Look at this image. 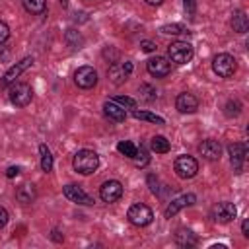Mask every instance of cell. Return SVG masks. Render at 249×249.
I'll return each mask as SVG.
<instances>
[{"mask_svg": "<svg viewBox=\"0 0 249 249\" xmlns=\"http://www.w3.org/2000/svg\"><path fill=\"white\" fill-rule=\"evenodd\" d=\"M72 167L80 175H89L99 167V156L93 150H80L74 154Z\"/></svg>", "mask_w": 249, "mask_h": 249, "instance_id": "1", "label": "cell"}, {"mask_svg": "<svg viewBox=\"0 0 249 249\" xmlns=\"http://www.w3.org/2000/svg\"><path fill=\"white\" fill-rule=\"evenodd\" d=\"M8 97H10V101H12L16 107H25V105H29L31 99H33V89H31V86L25 84V82H14V84L10 86V89H8Z\"/></svg>", "mask_w": 249, "mask_h": 249, "instance_id": "2", "label": "cell"}, {"mask_svg": "<svg viewBox=\"0 0 249 249\" xmlns=\"http://www.w3.org/2000/svg\"><path fill=\"white\" fill-rule=\"evenodd\" d=\"M212 70L220 76V78H231L237 70V62L231 54L228 53H220L212 58Z\"/></svg>", "mask_w": 249, "mask_h": 249, "instance_id": "3", "label": "cell"}, {"mask_svg": "<svg viewBox=\"0 0 249 249\" xmlns=\"http://www.w3.org/2000/svg\"><path fill=\"white\" fill-rule=\"evenodd\" d=\"M167 54H169V60L171 62H175V64H187V62H191L195 51H193L191 43H187V41H175V43H171L167 47Z\"/></svg>", "mask_w": 249, "mask_h": 249, "instance_id": "4", "label": "cell"}, {"mask_svg": "<svg viewBox=\"0 0 249 249\" xmlns=\"http://www.w3.org/2000/svg\"><path fill=\"white\" fill-rule=\"evenodd\" d=\"M126 218H128L130 224L142 228V226H148V224L154 220V212H152L150 206H146V204H142V202H136V204H132V206L128 208Z\"/></svg>", "mask_w": 249, "mask_h": 249, "instance_id": "5", "label": "cell"}, {"mask_svg": "<svg viewBox=\"0 0 249 249\" xmlns=\"http://www.w3.org/2000/svg\"><path fill=\"white\" fill-rule=\"evenodd\" d=\"M173 169H175V173H177L181 179H191V177H195L196 171H198V161H196L193 156H179V158H175Z\"/></svg>", "mask_w": 249, "mask_h": 249, "instance_id": "6", "label": "cell"}, {"mask_svg": "<svg viewBox=\"0 0 249 249\" xmlns=\"http://www.w3.org/2000/svg\"><path fill=\"white\" fill-rule=\"evenodd\" d=\"M31 64H33V56H25V58H21L19 62H16L14 66H10V68L6 70V74L2 76V80H0V88H10V86L16 82V78H18L23 70H27Z\"/></svg>", "mask_w": 249, "mask_h": 249, "instance_id": "7", "label": "cell"}, {"mask_svg": "<svg viewBox=\"0 0 249 249\" xmlns=\"http://www.w3.org/2000/svg\"><path fill=\"white\" fill-rule=\"evenodd\" d=\"M62 193H64V196H66L70 202H76V204H82V206H91V204H93V198H91L80 185L68 183V185L62 187Z\"/></svg>", "mask_w": 249, "mask_h": 249, "instance_id": "8", "label": "cell"}, {"mask_svg": "<svg viewBox=\"0 0 249 249\" xmlns=\"http://www.w3.org/2000/svg\"><path fill=\"white\" fill-rule=\"evenodd\" d=\"M132 72V62L130 60H124V62H113L107 70V76L109 80L115 84V86H121Z\"/></svg>", "mask_w": 249, "mask_h": 249, "instance_id": "9", "label": "cell"}, {"mask_svg": "<svg viewBox=\"0 0 249 249\" xmlns=\"http://www.w3.org/2000/svg\"><path fill=\"white\" fill-rule=\"evenodd\" d=\"M74 82H76V86L82 88V89L93 88V86L97 84V72H95V68H91V66H80V68L74 72Z\"/></svg>", "mask_w": 249, "mask_h": 249, "instance_id": "10", "label": "cell"}, {"mask_svg": "<svg viewBox=\"0 0 249 249\" xmlns=\"http://www.w3.org/2000/svg\"><path fill=\"white\" fill-rule=\"evenodd\" d=\"M99 196H101L103 202H109V204L111 202H117L123 196V185L119 181H115V179L105 181L101 185V189H99Z\"/></svg>", "mask_w": 249, "mask_h": 249, "instance_id": "11", "label": "cell"}, {"mask_svg": "<svg viewBox=\"0 0 249 249\" xmlns=\"http://www.w3.org/2000/svg\"><path fill=\"white\" fill-rule=\"evenodd\" d=\"M146 70L156 78H163V76H167L171 72V62L165 56H152L146 62Z\"/></svg>", "mask_w": 249, "mask_h": 249, "instance_id": "12", "label": "cell"}, {"mask_svg": "<svg viewBox=\"0 0 249 249\" xmlns=\"http://www.w3.org/2000/svg\"><path fill=\"white\" fill-rule=\"evenodd\" d=\"M195 200H196V196H195L193 193L181 195V196L173 198V200H171V202L165 206V210H163V216H165V218H171V216H175L179 210H183L185 206H191V204H195Z\"/></svg>", "mask_w": 249, "mask_h": 249, "instance_id": "13", "label": "cell"}, {"mask_svg": "<svg viewBox=\"0 0 249 249\" xmlns=\"http://www.w3.org/2000/svg\"><path fill=\"white\" fill-rule=\"evenodd\" d=\"M235 214H237V210H235V206L231 204V202H218L214 208H212V218L216 220V222H220V224H228V222H231L233 218H235Z\"/></svg>", "mask_w": 249, "mask_h": 249, "instance_id": "14", "label": "cell"}, {"mask_svg": "<svg viewBox=\"0 0 249 249\" xmlns=\"http://www.w3.org/2000/svg\"><path fill=\"white\" fill-rule=\"evenodd\" d=\"M198 154H200L204 160H208V161H216V160H220V156H222V146H220L218 140L208 138V140H202V142L198 144Z\"/></svg>", "mask_w": 249, "mask_h": 249, "instance_id": "15", "label": "cell"}, {"mask_svg": "<svg viewBox=\"0 0 249 249\" xmlns=\"http://www.w3.org/2000/svg\"><path fill=\"white\" fill-rule=\"evenodd\" d=\"M228 152H230V160H231L233 169H235V171H241L243 161H245V154H247L245 144H241V142H233V144L228 146Z\"/></svg>", "mask_w": 249, "mask_h": 249, "instance_id": "16", "label": "cell"}, {"mask_svg": "<svg viewBox=\"0 0 249 249\" xmlns=\"http://www.w3.org/2000/svg\"><path fill=\"white\" fill-rule=\"evenodd\" d=\"M175 107L179 113H195L198 109V99L193 93H179L175 99Z\"/></svg>", "mask_w": 249, "mask_h": 249, "instance_id": "17", "label": "cell"}, {"mask_svg": "<svg viewBox=\"0 0 249 249\" xmlns=\"http://www.w3.org/2000/svg\"><path fill=\"white\" fill-rule=\"evenodd\" d=\"M103 113L109 117V119H113V121H117V123H123L124 119H126V111H124V107L123 105H119L117 101H105L103 103Z\"/></svg>", "mask_w": 249, "mask_h": 249, "instance_id": "18", "label": "cell"}, {"mask_svg": "<svg viewBox=\"0 0 249 249\" xmlns=\"http://www.w3.org/2000/svg\"><path fill=\"white\" fill-rule=\"evenodd\" d=\"M231 27L237 33H247L249 31V19H247V16H245L243 10H235L231 14Z\"/></svg>", "mask_w": 249, "mask_h": 249, "instance_id": "19", "label": "cell"}, {"mask_svg": "<svg viewBox=\"0 0 249 249\" xmlns=\"http://www.w3.org/2000/svg\"><path fill=\"white\" fill-rule=\"evenodd\" d=\"M25 12L33 14V16H43L47 12V0H21Z\"/></svg>", "mask_w": 249, "mask_h": 249, "instance_id": "20", "label": "cell"}, {"mask_svg": "<svg viewBox=\"0 0 249 249\" xmlns=\"http://www.w3.org/2000/svg\"><path fill=\"white\" fill-rule=\"evenodd\" d=\"M175 241H177V245H181V247H191V245H196V235H195L191 230H177Z\"/></svg>", "mask_w": 249, "mask_h": 249, "instance_id": "21", "label": "cell"}, {"mask_svg": "<svg viewBox=\"0 0 249 249\" xmlns=\"http://www.w3.org/2000/svg\"><path fill=\"white\" fill-rule=\"evenodd\" d=\"M150 148H152L156 154H167L171 146H169V140H167L165 136H160V134H158V136H154V138L150 140Z\"/></svg>", "mask_w": 249, "mask_h": 249, "instance_id": "22", "label": "cell"}, {"mask_svg": "<svg viewBox=\"0 0 249 249\" xmlns=\"http://www.w3.org/2000/svg\"><path fill=\"white\" fill-rule=\"evenodd\" d=\"M16 196H18V200H19V202H23V204H29V202L35 198V189H33V185H29V183L21 185V187L18 189Z\"/></svg>", "mask_w": 249, "mask_h": 249, "instance_id": "23", "label": "cell"}, {"mask_svg": "<svg viewBox=\"0 0 249 249\" xmlns=\"http://www.w3.org/2000/svg\"><path fill=\"white\" fill-rule=\"evenodd\" d=\"M39 154H41V169L45 173H49L53 169V154H51V150L45 144L39 146Z\"/></svg>", "mask_w": 249, "mask_h": 249, "instance_id": "24", "label": "cell"}, {"mask_svg": "<svg viewBox=\"0 0 249 249\" xmlns=\"http://www.w3.org/2000/svg\"><path fill=\"white\" fill-rule=\"evenodd\" d=\"M132 117H134V119H140V121L154 123V124H163V123H165L160 115H154V113H150V111H138V109H134V111H132Z\"/></svg>", "mask_w": 249, "mask_h": 249, "instance_id": "25", "label": "cell"}, {"mask_svg": "<svg viewBox=\"0 0 249 249\" xmlns=\"http://www.w3.org/2000/svg\"><path fill=\"white\" fill-rule=\"evenodd\" d=\"M160 31L165 33V35H185V33H189V29H187L185 25H181V23H167V25H161Z\"/></svg>", "mask_w": 249, "mask_h": 249, "instance_id": "26", "label": "cell"}, {"mask_svg": "<svg viewBox=\"0 0 249 249\" xmlns=\"http://www.w3.org/2000/svg\"><path fill=\"white\" fill-rule=\"evenodd\" d=\"M117 150H119L123 156H126V158H134V156H136V146H134L132 142H128V140L119 142V144H117Z\"/></svg>", "mask_w": 249, "mask_h": 249, "instance_id": "27", "label": "cell"}, {"mask_svg": "<svg viewBox=\"0 0 249 249\" xmlns=\"http://www.w3.org/2000/svg\"><path fill=\"white\" fill-rule=\"evenodd\" d=\"M241 113V103L237 101V99H230L228 103H226V115L228 117H235V115H239Z\"/></svg>", "mask_w": 249, "mask_h": 249, "instance_id": "28", "label": "cell"}, {"mask_svg": "<svg viewBox=\"0 0 249 249\" xmlns=\"http://www.w3.org/2000/svg\"><path fill=\"white\" fill-rule=\"evenodd\" d=\"M113 101H117V103L123 105V107H128V109H136V101H134L132 97H126V95H117Z\"/></svg>", "mask_w": 249, "mask_h": 249, "instance_id": "29", "label": "cell"}, {"mask_svg": "<svg viewBox=\"0 0 249 249\" xmlns=\"http://www.w3.org/2000/svg\"><path fill=\"white\" fill-rule=\"evenodd\" d=\"M140 93H142V97H144V99H148V101L156 99V89H154L152 86H148V84L140 86Z\"/></svg>", "mask_w": 249, "mask_h": 249, "instance_id": "30", "label": "cell"}, {"mask_svg": "<svg viewBox=\"0 0 249 249\" xmlns=\"http://www.w3.org/2000/svg\"><path fill=\"white\" fill-rule=\"evenodd\" d=\"M136 165H140V167H144L146 163H148V156H146V150L140 146V148H136Z\"/></svg>", "mask_w": 249, "mask_h": 249, "instance_id": "31", "label": "cell"}, {"mask_svg": "<svg viewBox=\"0 0 249 249\" xmlns=\"http://www.w3.org/2000/svg\"><path fill=\"white\" fill-rule=\"evenodd\" d=\"M140 47H142L144 53H156V49H158V45H156L154 41H150V39H144V41L140 43Z\"/></svg>", "mask_w": 249, "mask_h": 249, "instance_id": "32", "label": "cell"}, {"mask_svg": "<svg viewBox=\"0 0 249 249\" xmlns=\"http://www.w3.org/2000/svg\"><path fill=\"white\" fill-rule=\"evenodd\" d=\"M183 6H185V12L189 16H195V12H196V0H183Z\"/></svg>", "mask_w": 249, "mask_h": 249, "instance_id": "33", "label": "cell"}, {"mask_svg": "<svg viewBox=\"0 0 249 249\" xmlns=\"http://www.w3.org/2000/svg\"><path fill=\"white\" fill-rule=\"evenodd\" d=\"M10 37V27L6 21H0V43H4Z\"/></svg>", "mask_w": 249, "mask_h": 249, "instance_id": "34", "label": "cell"}, {"mask_svg": "<svg viewBox=\"0 0 249 249\" xmlns=\"http://www.w3.org/2000/svg\"><path fill=\"white\" fill-rule=\"evenodd\" d=\"M8 218H10V216H8V210H6L4 206H0V230L8 224Z\"/></svg>", "mask_w": 249, "mask_h": 249, "instance_id": "35", "label": "cell"}, {"mask_svg": "<svg viewBox=\"0 0 249 249\" xmlns=\"http://www.w3.org/2000/svg\"><path fill=\"white\" fill-rule=\"evenodd\" d=\"M8 56H10L8 47H4V43H0V62H2V60H6Z\"/></svg>", "mask_w": 249, "mask_h": 249, "instance_id": "36", "label": "cell"}, {"mask_svg": "<svg viewBox=\"0 0 249 249\" xmlns=\"http://www.w3.org/2000/svg\"><path fill=\"white\" fill-rule=\"evenodd\" d=\"M18 173H19V167H14V165H12V167H8V171H6V177H16Z\"/></svg>", "mask_w": 249, "mask_h": 249, "instance_id": "37", "label": "cell"}, {"mask_svg": "<svg viewBox=\"0 0 249 249\" xmlns=\"http://www.w3.org/2000/svg\"><path fill=\"white\" fill-rule=\"evenodd\" d=\"M241 231H243L245 237H249V220H243V224H241Z\"/></svg>", "mask_w": 249, "mask_h": 249, "instance_id": "38", "label": "cell"}, {"mask_svg": "<svg viewBox=\"0 0 249 249\" xmlns=\"http://www.w3.org/2000/svg\"><path fill=\"white\" fill-rule=\"evenodd\" d=\"M146 4H150V6H160V4H163L165 0H144Z\"/></svg>", "mask_w": 249, "mask_h": 249, "instance_id": "39", "label": "cell"}]
</instances>
